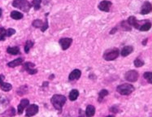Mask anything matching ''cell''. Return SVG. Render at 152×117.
<instances>
[{
  "label": "cell",
  "instance_id": "cell-13",
  "mask_svg": "<svg viewBox=\"0 0 152 117\" xmlns=\"http://www.w3.org/2000/svg\"><path fill=\"white\" fill-rule=\"evenodd\" d=\"M24 63V58H16V59H14L12 61H11V62H9L8 63V67H16L17 66H20L21 65L22 63Z\"/></svg>",
  "mask_w": 152,
  "mask_h": 117
},
{
  "label": "cell",
  "instance_id": "cell-16",
  "mask_svg": "<svg viewBox=\"0 0 152 117\" xmlns=\"http://www.w3.org/2000/svg\"><path fill=\"white\" fill-rule=\"evenodd\" d=\"M7 52L12 55H17L21 54V50L19 46H9L7 49Z\"/></svg>",
  "mask_w": 152,
  "mask_h": 117
},
{
  "label": "cell",
  "instance_id": "cell-35",
  "mask_svg": "<svg viewBox=\"0 0 152 117\" xmlns=\"http://www.w3.org/2000/svg\"><path fill=\"white\" fill-rule=\"evenodd\" d=\"M4 78H5L4 75H3V74H1V75H0V83H1L2 81H4Z\"/></svg>",
  "mask_w": 152,
  "mask_h": 117
},
{
  "label": "cell",
  "instance_id": "cell-18",
  "mask_svg": "<svg viewBox=\"0 0 152 117\" xmlns=\"http://www.w3.org/2000/svg\"><path fill=\"white\" fill-rule=\"evenodd\" d=\"M10 17H11V18H12L13 20L19 21V20H21V19L24 17V15L21 12H20L12 11V12H11V14H10Z\"/></svg>",
  "mask_w": 152,
  "mask_h": 117
},
{
  "label": "cell",
  "instance_id": "cell-12",
  "mask_svg": "<svg viewBox=\"0 0 152 117\" xmlns=\"http://www.w3.org/2000/svg\"><path fill=\"white\" fill-rule=\"evenodd\" d=\"M82 76V72L80 71L79 69H75L68 76V80L70 81H73L75 80H78Z\"/></svg>",
  "mask_w": 152,
  "mask_h": 117
},
{
  "label": "cell",
  "instance_id": "cell-32",
  "mask_svg": "<svg viewBox=\"0 0 152 117\" xmlns=\"http://www.w3.org/2000/svg\"><path fill=\"white\" fill-rule=\"evenodd\" d=\"M15 34H16V30L12 28H9L8 29H7V33H6L7 37H12Z\"/></svg>",
  "mask_w": 152,
  "mask_h": 117
},
{
  "label": "cell",
  "instance_id": "cell-28",
  "mask_svg": "<svg viewBox=\"0 0 152 117\" xmlns=\"http://www.w3.org/2000/svg\"><path fill=\"white\" fill-rule=\"evenodd\" d=\"M120 25H121V28H122L124 30H125V31H131V26L129 25V23H128L127 21H122Z\"/></svg>",
  "mask_w": 152,
  "mask_h": 117
},
{
  "label": "cell",
  "instance_id": "cell-3",
  "mask_svg": "<svg viewBox=\"0 0 152 117\" xmlns=\"http://www.w3.org/2000/svg\"><path fill=\"white\" fill-rule=\"evenodd\" d=\"M135 88L130 84H122L116 88V91L121 95H129L134 91Z\"/></svg>",
  "mask_w": 152,
  "mask_h": 117
},
{
  "label": "cell",
  "instance_id": "cell-24",
  "mask_svg": "<svg viewBox=\"0 0 152 117\" xmlns=\"http://www.w3.org/2000/svg\"><path fill=\"white\" fill-rule=\"evenodd\" d=\"M42 0H33L32 2V5H33V8L35 11H38L41 8V3Z\"/></svg>",
  "mask_w": 152,
  "mask_h": 117
},
{
  "label": "cell",
  "instance_id": "cell-30",
  "mask_svg": "<svg viewBox=\"0 0 152 117\" xmlns=\"http://www.w3.org/2000/svg\"><path fill=\"white\" fill-rule=\"evenodd\" d=\"M133 63H134V66H135L136 67H140L144 65V62L142 60H141L140 58H136L135 60H134V62H133Z\"/></svg>",
  "mask_w": 152,
  "mask_h": 117
},
{
  "label": "cell",
  "instance_id": "cell-9",
  "mask_svg": "<svg viewBox=\"0 0 152 117\" xmlns=\"http://www.w3.org/2000/svg\"><path fill=\"white\" fill-rule=\"evenodd\" d=\"M59 45L61 46V48L64 50L68 49L70 46L72 45V42H73V38H61L59 40Z\"/></svg>",
  "mask_w": 152,
  "mask_h": 117
},
{
  "label": "cell",
  "instance_id": "cell-2",
  "mask_svg": "<svg viewBox=\"0 0 152 117\" xmlns=\"http://www.w3.org/2000/svg\"><path fill=\"white\" fill-rule=\"evenodd\" d=\"M12 7L20 9L24 12H29L32 4L28 0H14L12 2Z\"/></svg>",
  "mask_w": 152,
  "mask_h": 117
},
{
  "label": "cell",
  "instance_id": "cell-6",
  "mask_svg": "<svg viewBox=\"0 0 152 117\" xmlns=\"http://www.w3.org/2000/svg\"><path fill=\"white\" fill-rule=\"evenodd\" d=\"M39 107L36 104H31L28 106V107L26 109V113L25 116L26 117H32L35 116L37 112H38Z\"/></svg>",
  "mask_w": 152,
  "mask_h": 117
},
{
  "label": "cell",
  "instance_id": "cell-4",
  "mask_svg": "<svg viewBox=\"0 0 152 117\" xmlns=\"http://www.w3.org/2000/svg\"><path fill=\"white\" fill-rule=\"evenodd\" d=\"M120 50L117 48H113L110 50H106L103 54V58L107 61H112L119 56Z\"/></svg>",
  "mask_w": 152,
  "mask_h": 117
},
{
  "label": "cell",
  "instance_id": "cell-5",
  "mask_svg": "<svg viewBox=\"0 0 152 117\" xmlns=\"http://www.w3.org/2000/svg\"><path fill=\"white\" fill-rule=\"evenodd\" d=\"M139 74L136 70H129L124 74V78L129 82H136L138 79Z\"/></svg>",
  "mask_w": 152,
  "mask_h": 117
},
{
  "label": "cell",
  "instance_id": "cell-33",
  "mask_svg": "<svg viewBox=\"0 0 152 117\" xmlns=\"http://www.w3.org/2000/svg\"><path fill=\"white\" fill-rule=\"evenodd\" d=\"M111 111H112V112L114 113H117L118 112V109L116 108V107H111Z\"/></svg>",
  "mask_w": 152,
  "mask_h": 117
},
{
  "label": "cell",
  "instance_id": "cell-20",
  "mask_svg": "<svg viewBox=\"0 0 152 117\" xmlns=\"http://www.w3.org/2000/svg\"><path fill=\"white\" fill-rule=\"evenodd\" d=\"M151 28V23L149 21H146L143 25H141L139 28L140 31H148Z\"/></svg>",
  "mask_w": 152,
  "mask_h": 117
},
{
  "label": "cell",
  "instance_id": "cell-31",
  "mask_svg": "<svg viewBox=\"0 0 152 117\" xmlns=\"http://www.w3.org/2000/svg\"><path fill=\"white\" fill-rule=\"evenodd\" d=\"M49 28V24H48V20H47V18H46V21L45 22L43 23V25L41 26V32H45L46 29Z\"/></svg>",
  "mask_w": 152,
  "mask_h": 117
},
{
  "label": "cell",
  "instance_id": "cell-34",
  "mask_svg": "<svg viewBox=\"0 0 152 117\" xmlns=\"http://www.w3.org/2000/svg\"><path fill=\"white\" fill-rule=\"evenodd\" d=\"M117 31V28L115 27V28H113V29H111V31H110V34H115V32Z\"/></svg>",
  "mask_w": 152,
  "mask_h": 117
},
{
  "label": "cell",
  "instance_id": "cell-11",
  "mask_svg": "<svg viewBox=\"0 0 152 117\" xmlns=\"http://www.w3.org/2000/svg\"><path fill=\"white\" fill-rule=\"evenodd\" d=\"M152 11V6L150 2H145L141 9V14L142 15H146L148 13H150Z\"/></svg>",
  "mask_w": 152,
  "mask_h": 117
},
{
  "label": "cell",
  "instance_id": "cell-17",
  "mask_svg": "<svg viewBox=\"0 0 152 117\" xmlns=\"http://www.w3.org/2000/svg\"><path fill=\"white\" fill-rule=\"evenodd\" d=\"M95 113V107L93 105H88L86 109V117L94 116Z\"/></svg>",
  "mask_w": 152,
  "mask_h": 117
},
{
  "label": "cell",
  "instance_id": "cell-38",
  "mask_svg": "<svg viewBox=\"0 0 152 117\" xmlns=\"http://www.w3.org/2000/svg\"><path fill=\"white\" fill-rule=\"evenodd\" d=\"M107 117H115L114 116H107Z\"/></svg>",
  "mask_w": 152,
  "mask_h": 117
},
{
  "label": "cell",
  "instance_id": "cell-19",
  "mask_svg": "<svg viewBox=\"0 0 152 117\" xmlns=\"http://www.w3.org/2000/svg\"><path fill=\"white\" fill-rule=\"evenodd\" d=\"M0 88H1V89L3 91L8 92V91H10L12 89V85L10 83H7V82H4V81H2L0 83Z\"/></svg>",
  "mask_w": 152,
  "mask_h": 117
},
{
  "label": "cell",
  "instance_id": "cell-37",
  "mask_svg": "<svg viewBox=\"0 0 152 117\" xmlns=\"http://www.w3.org/2000/svg\"><path fill=\"white\" fill-rule=\"evenodd\" d=\"M2 13H3V10H2V8H0V18L2 17Z\"/></svg>",
  "mask_w": 152,
  "mask_h": 117
},
{
  "label": "cell",
  "instance_id": "cell-29",
  "mask_svg": "<svg viewBox=\"0 0 152 117\" xmlns=\"http://www.w3.org/2000/svg\"><path fill=\"white\" fill-rule=\"evenodd\" d=\"M107 95H108V91L107 89H102L99 94V102H101Z\"/></svg>",
  "mask_w": 152,
  "mask_h": 117
},
{
  "label": "cell",
  "instance_id": "cell-26",
  "mask_svg": "<svg viewBox=\"0 0 152 117\" xmlns=\"http://www.w3.org/2000/svg\"><path fill=\"white\" fill-rule=\"evenodd\" d=\"M145 79L147 81L148 83L152 84V72H146L143 74Z\"/></svg>",
  "mask_w": 152,
  "mask_h": 117
},
{
  "label": "cell",
  "instance_id": "cell-15",
  "mask_svg": "<svg viewBox=\"0 0 152 117\" xmlns=\"http://www.w3.org/2000/svg\"><path fill=\"white\" fill-rule=\"evenodd\" d=\"M133 51V46H124L123 49L121 50L120 54H121V56H123V57H126V56H128V55H129V54H131Z\"/></svg>",
  "mask_w": 152,
  "mask_h": 117
},
{
  "label": "cell",
  "instance_id": "cell-14",
  "mask_svg": "<svg viewBox=\"0 0 152 117\" xmlns=\"http://www.w3.org/2000/svg\"><path fill=\"white\" fill-rule=\"evenodd\" d=\"M127 22L129 23V25H130V26H133V27H134L135 29H139L140 26H141V25L138 24V21H137L136 17H133V16H131V17H129V18H128Z\"/></svg>",
  "mask_w": 152,
  "mask_h": 117
},
{
  "label": "cell",
  "instance_id": "cell-10",
  "mask_svg": "<svg viewBox=\"0 0 152 117\" xmlns=\"http://www.w3.org/2000/svg\"><path fill=\"white\" fill-rule=\"evenodd\" d=\"M29 105V101L28 100V99H26V98H23V99L21 101L20 104L18 105V107H17V113H18L19 115H21V114L23 113V111H24V110H25Z\"/></svg>",
  "mask_w": 152,
  "mask_h": 117
},
{
  "label": "cell",
  "instance_id": "cell-27",
  "mask_svg": "<svg viewBox=\"0 0 152 117\" xmlns=\"http://www.w3.org/2000/svg\"><path fill=\"white\" fill-rule=\"evenodd\" d=\"M6 33H7V30L3 27H0V42L5 41V38L7 37Z\"/></svg>",
  "mask_w": 152,
  "mask_h": 117
},
{
  "label": "cell",
  "instance_id": "cell-1",
  "mask_svg": "<svg viewBox=\"0 0 152 117\" xmlns=\"http://www.w3.org/2000/svg\"><path fill=\"white\" fill-rule=\"evenodd\" d=\"M50 102L54 107L60 111L63 106L65 104L66 98L65 96L61 95V94H54L52 98H50Z\"/></svg>",
  "mask_w": 152,
  "mask_h": 117
},
{
  "label": "cell",
  "instance_id": "cell-36",
  "mask_svg": "<svg viewBox=\"0 0 152 117\" xmlns=\"http://www.w3.org/2000/svg\"><path fill=\"white\" fill-rule=\"evenodd\" d=\"M146 42H147V38H146V39L144 40L143 42H142V45H143V46H146Z\"/></svg>",
  "mask_w": 152,
  "mask_h": 117
},
{
  "label": "cell",
  "instance_id": "cell-7",
  "mask_svg": "<svg viewBox=\"0 0 152 117\" xmlns=\"http://www.w3.org/2000/svg\"><path fill=\"white\" fill-rule=\"evenodd\" d=\"M34 67H35V64L33 63L26 62V63H24V65H23V69L25 70V71L27 72L29 74H30V75H34V74L37 73V69H35Z\"/></svg>",
  "mask_w": 152,
  "mask_h": 117
},
{
  "label": "cell",
  "instance_id": "cell-23",
  "mask_svg": "<svg viewBox=\"0 0 152 117\" xmlns=\"http://www.w3.org/2000/svg\"><path fill=\"white\" fill-rule=\"evenodd\" d=\"M27 91H28V87H27V85H23V86H21V87L17 89V93L20 96H22V95L25 94L27 93Z\"/></svg>",
  "mask_w": 152,
  "mask_h": 117
},
{
  "label": "cell",
  "instance_id": "cell-8",
  "mask_svg": "<svg viewBox=\"0 0 152 117\" xmlns=\"http://www.w3.org/2000/svg\"><path fill=\"white\" fill-rule=\"evenodd\" d=\"M111 2L108 1V0H103L102 2H100L99 4V9L102 12H108L110 11V8H111Z\"/></svg>",
  "mask_w": 152,
  "mask_h": 117
},
{
  "label": "cell",
  "instance_id": "cell-21",
  "mask_svg": "<svg viewBox=\"0 0 152 117\" xmlns=\"http://www.w3.org/2000/svg\"><path fill=\"white\" fill-rule=\"evenodd\" d=\"M79 96V91L77 89H73L69 93V99L71 101H75L77 99Z\"/></svg>",
  "mask_w": 152,
  "mask_h": 117
},
{
  "label": "cell",
  "instance_id": "cell-22",
  "mask_svg": "<svg viewBox=\"0 0 152 117\" xmlns=\"http://www.w3.org/2000/svg\"><path fill=\"white\" fill-rule=\"evenodd\" d=\"M33 44H34L33 42L30 41V40L26 41V42H25V52L26 53V54H28V53H29V51L30 50V49L33 47Z\"/></svg>",
  "mask_w": 152,
  "mask_h": 117
},
{
  "label": "cell",
  "instance_id": "cell-25",
  "mask_svg": "<svg viewBox=\"0 0 152 117\" xmlns=\"http://www.w3.org/2000/svg\"><path fill=\"white\" fill-rule=\"evenodd\" d=\"M43 21L40 20V19H36V20H34L33 21V23H32V25H33L34 28H40L41 29V26L43 25Z\"/></svg>",
  "mask_w": 152,
  "mask_h": 117
}]
</instances>
